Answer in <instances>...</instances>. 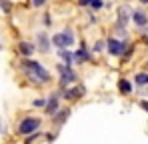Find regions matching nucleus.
<instances>
[{"label": "nucleus", "mask_w": 148, "mask_h": 144, "mask_svg": "<svg viewBox=\"0 0 148 144\" xmlns=\"http://www.w3.org/2000/svg\"><path fill=\"white\" fill-rule=\"evenodd\" d=\"M20 68L24 70V74L28 76V80L36 82V84H46L50 80V72L36 60H22L20 62Z\"/></svg>", "instance_id": "1"}, {"label": "nucleus", "mask_w": 148, "mask_h": 144, "mask_svg": "<svg viewBox=\"0 0 148 144\" xmlns=\"http://www.w3.org/2000/svg\"><path fill=\"white\" fill-rule=\"evenodd\" d=\"M52 44L58 48H68L74 44V34L72 30H62V32H58V34H54L52 36Z\"/></svg>", "instance_id": "2"}, {"label": "nucleus", "mask_w": 148, "mask_h": 144, "mask_svg": "<svg viewBox=\"0 0 148 144\" xmlns=\"http://www.w3.org/2000/svg\"><path fill=\"white\" fill-rule=\"evenodd\" d=\"M58 72H60V84L62 86H70V84H74L78 80V74L68 64H58Z\"/></svg>", "instance_id": "3"}, {"label": "nucleus", "mask_w": 148, "mask_h": 144, "mask_svg": "<svg viewBox=\"0 0 148 144\" xmlns=\"http://www.w3.org/2000/svg\"><path fill=\"white\" fill-rule=\"evenodd\" d=\"M38 128H40V118L28 116V118H24L20 124H18V134H24V136H28V134H34Z\"/></svg>", "instance_id": "4"}, {"label": "nucleus", "mask_w": 148, "mask_h": 144, "mask_svg": "<svg viewBox=\"0 0 148 144\" xmlns=\"http://www.w3.org/2000/svg\"><path fill=\"white\" fill-rule=\"evenodd\" d=\"M126 48H128V44L122 42V40H118V38H110L106 42V50H108L110 56H122L126 52Z\"/></svg>", "instance_id": "5"}, {"label": "nucleus", "mask_w": 148, "mask_h": 144, "mask_svg": "<svg viewBox=\"0 0 148 144\" xmlns=\"http://www.w3.org/2000/svg\"><path fill=\"white\" fill-rule=\"evenodd\" d=\"M84 92H86V88L82 86V84H78V86H74V88H64L62 90V98H66V100H78L80 96H84Z\"/></svg>", "instance_id": "6"}, {"label": "nucleus", "mask_w": 148, "mask_h": 144, "mask_svg": "<svg viewBox=\"0 0 148 144\" xmlns=\"http://www.w3.org/2000/svg\"><path fill=\"white\" fill-rule=\"evenodd\" d=\"M58 104H60V94H52L48 98V102H46V106H44V112L48 116H54L58 112Z\"/></svg>", "instance_id": "7"}, {"label": "nucleus", "mask_w": 148, "mask_h": 144, "mask_svg": "<svg viewBox=\"0 0 148 144\" xmlns=\"http://www.w3.org/2000/svg\"><path fill=\"white\" fill-rule=\"evenodd\" d=\"M130 14H134V10H132L128 4L118 6V22H120V24H124V26H126V24L130 22V18H132Z\"/></svg>", "instance_id": "8"}, {"label": "nucleus", "mask_w": 148, "mask_h": 144, "mask_svg": "<svg viewBox=\"0 0 148 144\" xmlns=\"http://www.w3.org/2000/svg\"><path fill=\"white\" fill-rule=\"evenodd\" d=\"M74 60H76L78 64H82V62H88V60H90V52H88V48H86L84 42H82L80 48L74 52Z\"/></svg>", "instance_id": "9"}, {"label": "nucleus", "mask_w": 148, "mask_h": 144, "mask_svg": "<svg viewBox=\"0 0 148 144\" xmlns=\"http://www.w3.org/2000/svg\"><path fill=\"white\" fill-rule=\"evenodd\" d=\"M36 42H38V50L40 52H48V48H50V40H48V36H46V32H38L36 34Z\"/></svg>", "instance_id": "10"}, {"label": "nucleus", "mask_w": 148, "mask_h": 144, "mask_svg": "<svg viewBox=\"0 0 148 144\" xmlns=\"http://www.w3.org/2000/svg\"><path fill=\"white\" fill-rule=\"evenodd\" d=\"M18 52L28 58V56H32L36 52V44H32V42H18Z\"/></svg>", "instance_id": "11"}, {"label": "nucleus", "mask_w": 148, "mask_h": 144, "mask_svg": "<svg viewBox=\"0 0 148 144\" xmlns=\"http://www.w3.org/2000/svg\"><path fill=\"white\" fill-rule=\"evenodd\" d=\"M132 20H134V24L138 26V28H144L148 24V16L142 12V10H134V14H132Z\"/></svg>", "instance_id": "12"}, {"label": "nucleus", "mask_w": 148, "mask_h": 144, "mask_svg": "<svg viewBox=\"0 0 148 144\" xmlns=\"http://www.w3.org/2000/svg\"><path fill=\"white\" fill-rule=\"evenodd\" d=\"M118 92L124 94V96L132 94V82L126 80V78H120V80H118Z\"/></svg>", "instance_id": "13"}, {"label": "nucleus", "mask_w": 148, "mask_h": 144, "mask_svg": "<svg viewBox=\"0 0 148 144\" xmlns=\"http://www.w3.org/2000/svg\"><path fill=\"white\" fill-rule=\"evenodd\" d=\"M58 56L62 58L64 64H68V66H72V64H74V54L68 50V48H60V50H58Z\"/></svg>", "instance_id": "14"}, {"label": "nucleus", "mask_w": 148, "mask_h": 144, "mask_svg": "<svg viewBox=\"0 0 148 144\" xmlns=\"http://www.w3.org/2000/svg\"><path fill=\"white\" fill-rule=\"evenodd\" d=\"M68 116H70V108H64V110H58V114H54V122L60 126L62 122H66L68 120Z\"/></svg>", "instance_id": "15"}, {"label": "nucleus", "mask_w": 148, "mask_h": 144, "mask_svg": "<svg viewBox=\"0 0 148 144\" xmlns=\"http://www.w3.org/2000/svg\"><path fill=\"white\" fill-rule=\"evenodd\" d=\"M134 80H136L138 86H146V84H148V74H146V72H140V74L134 76Z\"/></svg>", "instance_id": "16"}, {"label": "nucleus", "mask_w": 148, "mask_h": 144, "mask_svg": "<svg viewBox=\"0 0 148 144\" xmlns=\"http://www.w3.org/2000/svg\"><path fill=\"white\" fill-rule=\"evenodd\" d=\"M114 34H118V36H126V34H128V32H126V26L120 24L118 20H116V24H114Z\"/></svg>", "instance_id": "17"}, {"label": "nucleus", "mask_w": 148, "mask_h": 144, "mask_svg": "<svg viewBox=\"0 0 148 144\" xmlns=\"http://www.w3.org/2000/svg\"><path fill=\"white\" fill-rule=\"evenodd\" d=\"M104 48H106V42H104V40H96V42H94V48H92V50H94V52H102Z\"/></svg>", "instance_id": "18"}, {"label": "nucleus", "mask_w": 148, "mask_h": 144, "mask_svg": "<svg viewBox=\"0 0 148 144\" xmlns=\"http://www.w3.org/2000/svg\"><path fill=\"white\" fill-rule=\"evenodd\" d=\"M90 6H92L94 10H100V8L104 6V2H102V0H92V4H90Z\"/></svg>", "instance_id": "19"}, {"label": "nucleus", "mask_w": 148, "mask_h": 144, "mask_svg": "<svg viewBox=\"0 0 148 144\" xmlns=\"http://www.w3.org/2000/svg\"><path fill=\"white\" fill-rule=\"evenodd\" d=\"M44 4H46V0H32V6H36V8L38 6H44Z\"/></svg>", "instance_id": "20"}, {"label": "nucleus", "mask_w": 148, "mask_h": 144, "mask_svg": "<svg viewBox=\"0 0 148 144\" xmlns=\"http://www.w3.org/2000/svg\"><path fill=\"white\" fill-rule=\"evenodd\" d=\"M140 108H142V110H146V112H148V100H140Z\"/></svg>", "instance_id": "21"}, {"label": "nucleus", "mask_w": 148, "mask_h": 144, "mask_svg": "<svg viewBox=\"0 0 148 144\" xmlns=\"http://www.w3.org/2000/svg\"><path fill=\"white\" fill-rule=\"evenodd\" d=\"M78 4H80V6H90L92 0H78Z\"/></svg>", "instance_id": "22"}, {"label": "nucleus", "mask_w": 148, "mask_h": 144, "mask_svg": "<svg viewBox=\"0 0 148 144\" xmlns=\"http://www.w3.org/2000/svg\"><path fill=\"white\" fill-rule=\"evenodd\" d=\"M34 106H46V102L40 98V100H34Z\"/></svg>", "instance_id": "23"}, {"label": "nucleus", "mask_w": 148, "mask_h": 144, "mask_svg": "<svg viewBox=\"0 0 148 144\" xmlns=\"http://www.w3.org/2000/svg\"><path fill=\"white\" fill-rule=\"evenodd\" d=\"M140 2H142V4H148V0H140Z\"/></svg>", "instance_id": "24"}, {"label": "nucleus", "mask_w": 148, "mask_h": 144, "mask_svg": "<svg viewBox=\"0 0 148 144\" xmlns=\"http://www.w3.org/2000/svg\"><path fill=\"white\" fill-rule=\"evenodd\" d=\"M0 50H2V44H0Z\"/></svg>", "instance_id": "25"}]
</instances>
